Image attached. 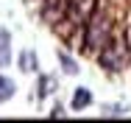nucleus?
<instances>
[{"label":"nucleus","instance_id":"obj_7","mask_svg":"<svg viewBox=\"0 0 131 123\" xmlns=\"http://www.w3.org/2000/svg\"><path fill=\"white\" fill-rule=\"evenodd\" d=\"M14 81L11 78H6V75H0V103H6V101H11L14 98Z\"/></svg>","mask_w":131,"mask_h":123},{"label":"nucleus","instance_id":"obj_4","mask_svg":"<svg viewBox=\"0 0 131 123\" xmlns=\"http://www.w3.org/2000/svg\"><path fill=\"white\" fill-rule=\"evenodd\" d=\"M67 8H70V0H42V17H45V23H50V25L64 23Z\"/></svg>","mask_w":131,"mask_h":123},{"label":"nucleus","instance_id":"obj_3","mask_svg":"<svg viewBox=\"0 0 131 123\" xmlns=\"http://www.w3.org/2000/svg\"><path fill=\"white\" fill-rule=\"evenodd\" d=\"M98 0H70V8H67V17H64V28H59L61 34H70L73 28H84L89 23V17L98 11Z\"/></svg>","mask_w":131,"mask_h":123},{"label":"nucleus","instance_id":"obj_6","mask_svg":"<svg viewBox=\"0 0 131 123\" xmlns=\"http://www.w3.org/2000/svg\"><path fill=\"white\" fill-rule=\"evenodd\" d=\"M8 62H11V34L0 31V64H8Z\"/></svg>","mask_w":131,"mask_h":123},{"label":"nucleus","instance_id":"obj_11","mask_svg":"<svg viewBox=\"0 0 131 123\" xmlns=\"http://www.w3.org/2000/svg\"><path fill=\"white\" fill-rule=\"evenodd\" d=\"M61 115H64V109H61V106H56V109L50 112V118H61Z\"/></svg>","mask_w":131,"mask_h":123},{"label":"nucleus","instance_id":"obj_1","mask_svg":"<svg viewBox=\"0 0 131 123\" xmlns=\"http://www.w3.org/2000/svg\"><path fill=\"white\" fill-rule=\"evenodd\" d=\"M112 36H114V20H112V14L106 8L98 6V11L89 17V23L84 25V45H81V50L98 53Z\"/></svg>","mask_w":131,"mask_h":123},{"label":"nucleus","instance_id":"obj_9","mask_svg":"<svg viewBox=\"0 0 131 123\" xmlns=\"http://www.w3.org/2000/svg\"><path fill=\"white\" fill-rule=\"evenodd\" d=\"M20 62H23V70H25V73H34V70H36V59H34V53H23V56H20Z\"/></svg>","mask_w":131,"mask_h":123},{"label":"nucleus","instance_id":"obj_2","mask_svg":"<svg viewBox=\"0 0 131 123\" xmlns=\"http://www.w3.org/2000/svg\"><path fill=\"white\" fill-rule=\"evenodd\" d=\"M95 56H98V64H101L103 70H109V73L126 70V64L131 62V50H128V45H126L123 36H112Z\"/></svg>","mask_w":131,"mask_h":123},{"label":"nucleus","instance_id":"obj_8","mask_svg":"<svg viewBox=\"0 0 131 123\" xmlns=\"http://www.w3.org/2000/svg\"><path fill=\"white\" fill-rule=\"evenodd\" d=\"M59 62H61V67H64V73H67V75H75V73H78V64H75V62H73L64 50L59 53Z\"/></svg>","mask_w":131,"mask_h":123},{"label":"nucleus","instance_id":"obj_10","mask_svg":"<svg viewBox=\"0 0 131 123\" xmlns=\"http://www.w3.org/2000/svg\"><path fill=\"white\" fill-rule=\"evenodd\" d=\"M50 87H53V78H42V81H39V98H45V95L50 92Z\"/></svg>","mask_w":131,"mask_h":123},{"label":"nucleus","instance_id":"obj_5","mask_svg":"<svg viewBox=\"0 0 131 123\" xmlns=\"http://www.w3.org/2000/svg\"><path fill=\"white\" fill-rule=\"evenodd\" d=\"M92 103V92L86 90V87H75L73 90V101H70V106L73 109H86Z\"/></svg>","mask_w":131,"mask_h":123}]
</instances>
